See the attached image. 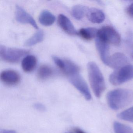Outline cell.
Masks as SVG:
<instances>
[{
	"label": "cell",
	"instance_id": "8992f818",
	"mask_svg": "<svg viewBox=\"0 0 133 133\" xmlns=\"http://www.w3.org/2000/svg\"><path fill=\"white\" fill-rule=\"evenodd\" d=\"M71 84L78 90L88 101L91 99V95L86 82L80 73L68 76Z\"/></svg>",
	"mask_w": 133,
	"mask_h": 133
},
{
	"label": "cell",
	"instance_id": "44dd1931",
	"mask_svg": "<svg viewBox=\"0 0 133 133\" xmlns=\"http://www.w3.org/2000/svg\"><path fill=\"white\" fill-rule=\"evenodd\" d=\"M117 117L121 119L133 123V107L120 113Z\"/></svg>",
	"mask_w": 133,
	"mask_h": 133
},
{
	"label": "cell",
	"instance_id": "d6986e66",
	"mask_svg": "<svg viewBox=\"0 0 133 133\" xmlns=\"http://www.w3.org/2000/svg\"><path fill=\"white\" fill-rule=\"evenodd\" d=\"M53 73L52 69L49 66L43 65L40 66L37 71L38 77L42 80H45L52 76Z\"/></svg>",
	"mask_w": 133,
	"mask_h": 133
},
{
	"label": "cell",
	"instance_id": "5b68a950",
	"mask_svg": "<svg viewBox=\"0 0 133 133\" xmlns=\"http://www.w3.org/2000/svg\"><path fill=\"white\" fill-rule=\"evenodd\" d=\"M97 37L104 42L118 45L121 42V36L116 30L111 26H105L98 30Z\"/></svg>",
	"mask_w": 133,
	"mask_h": 133
},
{
	"label": "cell",
	"instance_id": "83f0119b",
	"mask_svg": "<svg viewBox=\"0 0 133 133\" xmlns=\"http://www.w3.org/2000/svg\"><path fill=\"white\" fill-rule=\"evenodd\" d=\"M132 58H133V52H132Z\"/></svg>",
	"mask_w": 133,
	"mask_h": 133
},
{
	"label": "cell",
	"instance_id": "ac0fdd59",
	"mask_svg": "<svg viewBox=\"0 0 133 133\" xmlns=\"http://www.w3.org/2000/svg\"><path fill=\"white\" fill-rule=\"evenodd\" d=\"M65 65L63 71L68 76L80 72V68L75 63L71 61L64 60Z\"/></svg>",
	"mask_w": 133,
	"mask_h": 133
},
{
	"label": "cell",
	"instance_id": "5bb4252c",
	"mask_svg": "<svg viewBox=\"0 0 133 133\" xmlns=\"http://www.w3.org/2000/svg\"><path fill=\"white\" fill-rule=\"evenodd\" d=\"M56 21V17L49 11L43 10L40 13L39 21L41 24L45 26L52 25Z\"/></svg>",
	"mask_w": 133,
	"mask_h": 133
},
{
	"label": "cell",
	"instance_id": "30bf717a",
	"mask_svg": "<svg viewBox=\"0 0 133 133\" xmlns=\"http://www.w3.org/2000/svg\"><path fill=\"white\" fill-rule=\"evenodd\" d=\"M95 45L101 60L103 63L106 65L110 56L109 44L96 37V38Z\"/></svg>",
	"mask_w": 133,
	"mask_h": 133
},
{
	"label": "cell",
	"instance_id": "9c48e42d",
	"mask_svg": "<svg viewBox=\"0 0 133 133\" xmlns=\"http://www.w3.org/2000/svg\"><path fill=\"white\" fill-rule=\"evenodd\" d=\"M21 79L19 74L15 71L7 70L1 74V79L4 84L10 85H15L19 82Z\"/></svg>",
	"mask_w": 133,
	"mask_h": 133
},
{
	"label": "cell",
	"instance_id": "7c38bea8",
	"mask_svg": "<svg viewBox=\"0 0 133 133\" xmlns=\"http://www.w3.org/2000/svg\"><path fill=\"white\" fill-rule=\"evenodd\" d=\"M87 16L89 21L95 24H100L105 19L104 13L101 10L96 8L89 9Z\"/></svg>",
	"mask_w": 133,
	"mask_h": 133
},
{
	"label": "cell",
	"instance_id": "cb8c5ba5",
	"mask_svg": "<svg viewBox=\"0 0 133 133\" xmlns=\"http://www.w3.org/2000/svg\"><path fill=\"white\" fill-rule=\"evenodd\" d=\"M127 12L129 15L133 17V3L128 6L127 8Z\"/></svg>",
	"mask_w": 133,
	"mask_h": 133
},
{
	"label": "cell",
	"instance_id": "2e32d148",
	"mask_svg": "<svg viewBox=\"0 0 133 133\" xmlns=\"http://www.w3.org/2000/svg\"><path fill=\"white\" fill-rule=\"evenodd\" d=\"M89 9L88 7L84 5H75L71 9V15L75 19L80 20L87 15Z\"/></svg>",
	"mask_w": 133,
	"mask_h": 133
},
{
	"label": "cell",
	"instance_id": "e0dca14e",
	"mask_svg": "<svg viewBox=\"0 0 133 133\" xmlns=\"http://www.w3.org/2000/svg\"><path fill=\"white\" fill-rule=\"evenodd\" d=\"M44 34L43 31L40 30L36 32L32 36L26 40L24 43L25 46H31L35 45L43 41Z\"/></svg>",
	"mask_w": 133,
	"mask_h": 133
},
{
	"label": "cell",
	"instance_id": "ffe728a7",
	"mask_svg": "<svg viewBox=\"0 0 133 133\" xmlns=\"http://www.w3.org/2000/svg\"><path fill=\"white\" fill-rule=\"evenodd\" d=\"M113 127L115 133H133V128L117 121L114 123Z\"/></svg>",
	"mask_w": 133,
	"mask_h": 133
},
{
	"label": "cell",
	"instance_id": "52a82bcc",
	"mask_svg": "<svg viewBox=\"0 0 133 133\" xmlns=\"http://www.w3.org/2000/svg\"><path fill=\"white\" fill-rule=\"evenodd\" d=\"M15 14L17 21L22 24H29L35 28L38 29V27L35 19L21 7L18 5L16 6Z\"/></svg>",
	"mask_w": 133,
	"mask_h": 133
},
{
	"label": "cell",
	"instance_id": "ba28073f",
	"mask_svg": "<svg viewBox=\"0 0 133 133\" xmlns=\"http://www.w3.org/2000/svg\"><path fill=\"white\" fill-rule=\"evenodd\" d=\"M128 58L123 54L115 53L110 56L106 65L115 70L128 64Z\"/></svg>",
	"mask_w": 133,
	"mask_h": 133
},
{
	"label": "cell",
	"instance_id": "3957f363",
	"mask_svg": "<svg viewBox=\"0 0 133 133\" xmlns=\"http://www.w3.org/2000/svg\"><path fill=\"white\" fill-rule=\"evenodd\" d=\"M133 78V65L127 64L115 70L110 75L109 81L114 85L122 84Z\"/></svg>",
	"mask_w": 133,
	"mask_h": 133
},
{
	"label": "cell",
	"instance_id": "6da1fadb",
	"mask_svg": "<svg viewBox=\"0 0 133 133\" xmlns=\"http://www.w3.org/2000/svg\"><path fill=\"white\" fill-rule=\"evenodd\" d=\"M107 103L110 109L118 110L131 103L133 100V91L125 89H114L107 93Z\"/></svg>",
	"mask_w": 133,
	"mask_h": 133
},
{
	"label": "cell",
	"instance_id": "484cf974",
	"mask_svg": "<svg viewBox=\"0 0 133 133\" xmlns=\"http://www.w3.org/2000/svg\"><path fill=\"white\" fill-rule=\"evenodd\" d=\"M74 133H86L84 131L79 128H75L74 129Z\"/></svg>",
	"mask_w": 133,
	"mask_h": 133
},
{
	"label": "cell",
	"instance_id": "7402d4cb",
	"mask_svg": "<svg viewBox=\"0 0 133 133\" xmlns=\"http://www.w3.org/2000/svg\"><path fill=\"white\" fill-rule=\"evenodd\" d=\"M52 59L56 65H57L59 68L63 70L64 68V65H65L64 60L61 59L59 57L56 56H53Z\"/></svg>",
	"mask_w": 133,
	"mask_h": 133
},
{
	"label": "cell",
	"instance_id": "8fae6325",
	"mask_svg": "<svg viewBox=\"0 0 133 133\" xmlns=\"http://www.w3.org/2000/svg\"><path fill=\"white\" fill-rule=\"evenodd\" d=\"M58 22L60 27L68 34L72 35H78L70 20L65 15H59L58 16Z\"/></svg>",
	"mask_w": 133,
	"mask_h": 133
},
{
	"label": "cell",
	"instance_id": "603a6c76",
	"mask_svg": "<svg viewBox=\"0 0 133 133\" xmlns=\"http://www.w3.org/2000/svg\"><path fill=\"white\" fill-rule=\"evenodd\" d=\"M35 109L39 111H45L46 110V107L44 105L41 103H36L34 105Z\"/></svg>",
	"mask_w": 133,
	"mask_h": 133
},
{
	"label": "cell",
	"instance_id": "277c9868",
	"mask_svg": "<svg viewBox=\"0 0 133 133\" xmlns=\"http://www.w3.org/2000/svg\"><path fill=\"white\" fill-rule=\"evenodd\" d=\"M29 52V50L24 49L11 48L2 45L0 46L1 58L8 63H17Z\"/></svg>",
	"mask_w": 133,
	"mask_h": 133
},
{
	"label": "cell",
	"instance_id": "7a4b0ae2",
	"mask_svg": "<svg viewBox=\"0 0 133 133\" xmlns=\"http://www.w3.org/2000/svg\"><path fill=\"white\" fill-rule=\"evenodd\" d=\"M87 68L89 82L93 92L96 97L100 98L106 88L104 77L95 62H89Z\"/></svg>",
	"mask_w": 133,
	"mask_h": 133
},
{
	"label": "cell",
	"instance_id": "4fadbf2b",
	"mask_svg": "<svg viewBox=\"0 0 133 133\" xmlns=\"http://www.w3.org/2000/svg\"><path fill=\"white\" fill-rule=\"evenodd\" d=\"M37 59L32 55L26 56L22 60V67L24 71L29 72L32 71L36 66Z\"/></svg>",
	"mask_w": 133,
	"mask_h": 133
},
{
	"label": "cell",
	"instance_id": "d4e9b609",
	"mask_svg": "<svg viewBox=\"0 0 133 133\" xmlns=\"http://www.w3.org/2000/svg\"><path fill=\"white\" fill-rule=\"evenodd\" d=\"M0 133H17L16 131L14 130H1Z\"/></svg>",
	"mask_w": 133,
	"mask_h": 133
},
{
	"label": "cell",
	"instance_id": "4316f807",
	"mask_svg": "<svg viewBox=\"0 0 133 133\" xmlns=\"http://www.w3.org/2000/svg\"><path fill=\"white\" fill-rule=\"evenodd\" d=\"M64 133H73V132H69V131H68V132H65Z\"/></svg>",
	"mask_w": 133,
	"mask_h": 133
},
{
	"label": "cell",
	"instance_id": "9a60e30c",
	"mask_svg": "<svg viewBox=\"0 0 133 133\" xmlns=\"http://www.w3.org/2000/svg\"><path fill=\"white\" fill-rule=\"evenodd\" d=\"M98 30L94 28H84L80 29L78 35L86 40H91L96 38Z\"/></svg>",
	"mask_w": 133,
	"mask_h": 133
}]
</instances>
